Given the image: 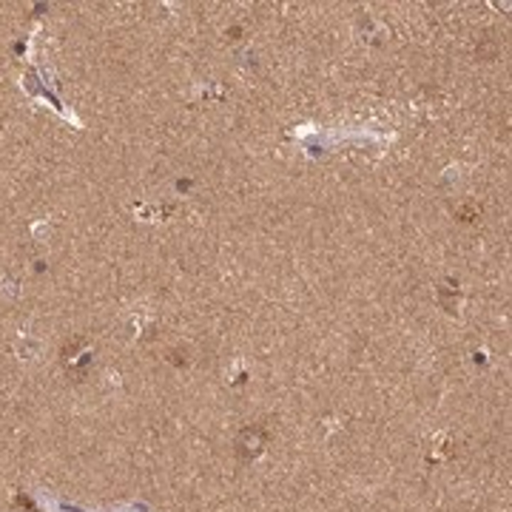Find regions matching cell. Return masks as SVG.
I'll use <instances>...</instances> for the list:
<instances>
[{
  "mask_svg": "<svg viewBox=\"0 0 512 512\" xmlns=\"http://www.w3.org/2000/svg\"><path fill=\"white\" fill-rule=\"evenodd\" d=\"M262 444H265V436L259 433V430H245L242 436H239V453L242 455H256L259 450H262Z\"/></svg>",
  "mask_w": 512,
  "mask_h": 512,
  "instance_id": "obj_1",
  "label": "cell"
}]
</instances>
